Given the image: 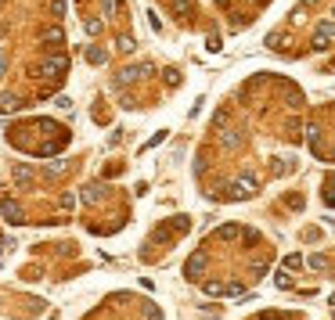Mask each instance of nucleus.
I'll return each mask as SVG.
<instances>
[{
    "instance_id": "nucleus-3",
    "label": "nucleus",
    "mask_w": 335,
    "mask_h": 320,
    "mask_svg": "<svg viewBox=\"0 0 335 320\" xmlns=\"http://www.w3.org/2000/svg\"><path fill=\"white\" fill-rule=\"evenodd\" d=\"M310 266H314V270H325L328 259H325V255H310Z\"/></svg>"
},
{
    "instance_id": "nucleus-7",
    "label": "nucleus",
    "mask_w": 335,
    "mask_h": 320,
    "mask_svg": "<svg viewBox=\"0 0 335 320\" xmlns=\"http://www.w3.org/2000/svg\"><path fill=\"white\" fill-rule=\"evenodd\" d=\"M332 159H335V151H332Z\"/></svg>"
},
{
    "instance_id": "nucleus-2",
    "label": "nucleus",
    "mask_w": 335,
    "mask_h": 320,
    "mask_svg": "<svg viewBox=\"0 0 335 320\" xmlns=\"http://www.w3.org/2000/svg\"><path fill=\"white\" fill-rule=\"evenodd\" d=\"M202 266H206V255H195L191 263H188V277H199V273H202Z\"/></svg>"
},
{
    "instance_id": "nucleus-1",
    "label": "nucleus",
    "mask_w": 335,
    "mask_h": 320,
    "mask_svg": "<svg viewBox=\"0 0 335 320\" xmlns=\"http://www.w3.org/2000/svg\"><path fill=\"white\" fill-rule=\"evenodd\" d=\"M332 36H335V22H325L321 29H317V36H314V51H328Z\"/></svg>"
},
{
    "instance_id": "nucleus-5",
    "label": "nucleus",
    "mask_w": 335,
    "mask_h": 320,
    "mask_svg": "<svg viewBox=\"0 0 335 320\" xmlns=\"http://www.w3.org/2000/svg\"><path fill=\"white\" fill-rule=\"evenodd\" d=\"M223 148H238V133H234V130L223 133Z\"/></svg>"
},
{
    "instance_id": "nucleus-4",
    "label": "nucleus",
    "mask_w": 335,
    "mask_h": 320,
    "mask_svg": "<svg viewBox=\"0 0 335 320\" xmlns=\"http://www.w3.org/2000/svg\"><path fill=\"white\" fill-rule=\"evenodd\" d=\"M206 292H209V295H223V284H217V281H206Z\"/></svg>"
},
{
    "instance_id": "nucleus-6",
    "label": "nucleus",
    "mask_w": 335,
    "mask_h": 320,
    "mask_svg": "<svg viewBox=\"0 0 335 320\" xmlns=\"http://www.w3.org/2000/svg\"><path fill=\"white\" fill-rule=\"evenodd\" d=\"M220 238H227V241H231V238H238V227H223V231H220Z\"/></svg>"
},
{
    "instance_id": "nucleus-8",
    "label": "nucleus",
    "mask_w": 335,
    "mask_h": 320,
    "mask_svg": "<svg viewBox=\"0 0 335 320\" xmlns=\"http://www.w3.org/2000/svg\"><path fill=\"white\" fill-rule=\"evenodd\" d=\"M332 320H335V317H332Z\"/></svg>"
}]
</instances>
